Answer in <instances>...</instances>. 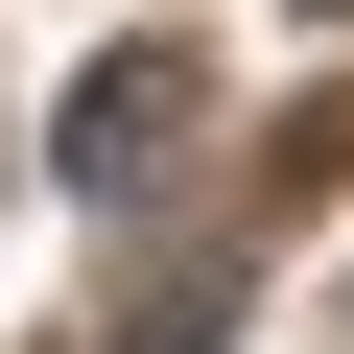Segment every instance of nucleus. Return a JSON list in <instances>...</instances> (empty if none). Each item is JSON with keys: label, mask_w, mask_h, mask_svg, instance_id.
I'll list each match as a JSON object with an SVG mask.
<instances>
[{"label": "nucleus", "mask_w": 354, "mask_h": 354, "mask_svg": "<svg viewBox=\"0 0 354 354\" xmlns=\"http://www.w3.org/2000/svg\"><path fill=\"white\" fill-rule=\"evenodd\" d=\"M165 142H189V48H95V71H71V118H48L71 189H165Z\"/></svg>", "instance_id": "f257e3e1"}, {"label": "nucleus", "mask_w": 354, "mask_h": 354, "mask_svg": "<svg viewBox=\"0 0 354 354\" xmlns=\"http://www.w3.org/2000/svg\"><path fill=\"white\" fill-rule=\"evenodd\" d=\"M307 24H354V0H307Z\"/></svg>", "instance_id": "f03ea898"}]
</instances>
